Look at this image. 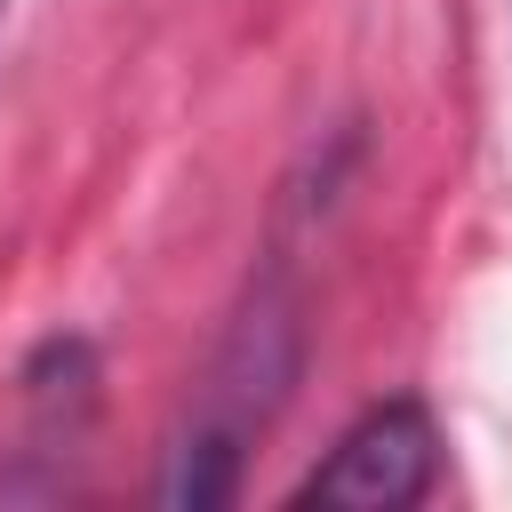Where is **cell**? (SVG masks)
Returning <instances> with one entry per match:
<instances>
[{"mask_svg":"<svg viewBox=\"0 0 512 512\" xmlns=\"http://www.w3.org/2000/svg\"><path fill=\"white\" fill-rule=\"evenodd\" d=\"M296 360H304L296 296L288 288H256V304L240 312V328L216 352V376L200 392L192 432L176 440V456L160 472V504H232L240 496V456L272 424V408L288 400Z\"/></svg>","mask_w":512,"mask_h":512,"instance_id":"cell-1","label":"cell"},{"mask_svg":"<svg viewBox=\"0 0 512 512\" xmlns=\"http://www.w3.org/2000/svg\"><path fill=\"white\" fill-rule=\"evenodd\" d=\"M440 480V424L416 392H392V400H368L336 440L328 456L288 488V504H328V512H400V504H424Z\"/></svg>","mask_w":512,"mask_h":512,"instance_id":"cell-2","label":"cell"},{"mask_svg":"<svg viewBox=\"0 0 512 512\" xmlns=\"http://www.w3.org/2000/svg\"><path fill=\"white\" fill-rule=\"evenodd\" d=\"M504 24H512V0H504Z\"/></svg>","mask_w":512,"mask_h":512,"instance_id":"cell-3","label":"cell"},{"mask_svg":"<svg viewBox=\"0 0 512 512\" xmlns=\"http://www.w3.org/2000/svg\"><path fill=\"white\" fill-rule=\"evenodd\" d=\"M0 16H8V0H0Z\"/></svg>","mask_w":512,"mask_h":512,"instance_id":"cell-4","label":"cell"}]
</instances>
